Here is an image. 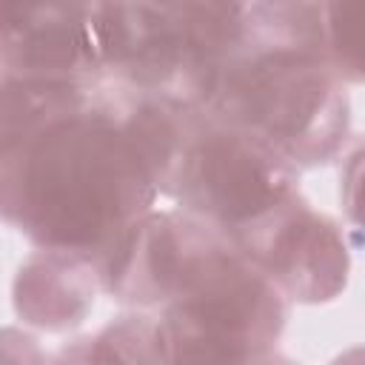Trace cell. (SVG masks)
<instances>
[{
    "label": "cell",
    "instance_id": "cell-1",
    "mask_svg": "<svg viewBox=\"0 0 365 365\" xmlns=\"http://www.w3.org/2000/svg\"><path fill=\"white\" fill-rule=\"evenodd\" d=\"M160 194L128 88L114 80H100L86 106L0 145L3 220L37 251L97 265Z\"/></svg>",
    "mask_w": 365,
    "mask_h": 365
},
{
    "label": "cell",
    "instance_id": "cell-2",
    "mask_svg": "<svg viewBox=\"0 0 365 365\" xmlns=\"http://www.w3.org/2000/svg\"><path fill=\"white\" fill-rule=\"evenodd\" d=\"M208 111L265 140L299 171L331 163L351 128V100L322 40L271 3H248L245 48Z\"/></svg>",
    "mask_w": 365,
    "mask_h": 365
},
{
    "label": "cell",
    "instance_id": "cell-3",
    "mask_svg": "<svg viewBox=\"0 0 365 365\" xmlns=\"http://www.w3.org/2000/svg\"><path fill=\"white\" fill-rule=\"evenodd\" d=\"M106 80L208 111L245 46V3H94Z\"/></svg>",
    "mask_w": 365,
    "mask_h": 365
},
{
    "label": "cell",
    "instance_id": "cell-4",
    "mask_svg": "<svg viewBox=\"0 0 365 365\" xmlns=\"http://www.w3.org/2000/svg\"><path fill=\"white\" fill-rule=\"evenodd\" d=\"M285 319V294L225 237L154 314V365H257Z\"/></svg>",
    "mask_w": 365,
    "mask_h": 365
},
{
    "label": "cell",
    "instance_id": "cell-5",
    "mask_svg": "<svg viewBox=\"0 0 365 365\" xmlns=\"http://www.w3.org/2000/svg\"><path fill=\"white\" fill-rule=\"evenodd\" d=\"M299 194V168L251 131L197 111L163 197L228 240Z\"/></svg>",
    "mask_w": 365,
    "mask_h": 365
},
{
    "label": "cell",
    "instance_id": "cell-6",
    "mask_svg": "<svg viewBox=\"0 0 365 365\" xmlns=\"http://www.w3.org/2000/svg\"><path fill=\"white\" fill-rule=\"evenodd\" d=\"M237 251L251 259L282 294L294 302H331L348 282V245L336 222L302 194L231 237Z\"/></svg>",
    "mask_w": 365,
    "mask_h": 365
},
{
    "label": "cell",
    "instance_id": "cell-7",
    "mask_svg": "<svg viewBox=\"0 0 365 365\" xmlns=\"http://www.w3.org/2000/svg\"><path fill=\"white\" fill-rule=\"evenodd\" d=\"M225 234L182 211H148L97 262L100 291L134 311H160Z\"/></svg>",
    "mask_w": 365,
    "mask_h": 365
},
{
    "label": "cell",
    "instance_id": "cell-8",
    "mask_svg": "<svg viewBox=\"0 0 365 365\" xmlns=\"http://www.w3.org/2000/svg\"><path fill=\"white\" fill-rule=\"evenodd\" d=\"M0 66L3 80H106L94 3L9 9Z\"/></svg>",
    "mask_w": 365,
    "mask_h": 365
},
{
    "label": "cell",
    "instance_id": "cell-9",
    "mask_svg": "<svg viewBox=\"0 0 365 365\" xmlns=\"http://www.w3.org/2000/svg\"><path fill=\"white\" fill-rule=\"evenodd\" d=\"M100 291L97 265L68 254L37 251L14 277V311L23 322L43 331H68L94 308Z\"/></svg>",
    "mask_w": 365,
    "mask_h": 365
},
{
    "label": "cell",
    "instance_id": "cell-10",
    "mask_svg": "<svg viewBox=\"0 0 365 365\" xmlns=\"http://www.w3.org/2000/svg\"><path fill=\"white\" fill-rule=\"evenodd\" d=\"M154 314L131 311L63 345L48 365H154Z\"/></svg>",
    "mask_w": 365,
    "mask_h": 365
},
{
    "label": "cell",
    "instance_id": "cell-11",
    "mask_svg": "<svg viewBox=\"0 0 365 365\" xmlns=\"http://www.w3.org/2000/svg\"><path fill=\"white\" fill-rule=\"evenodd\" d=\"M325 54L342 83H365V3H325Z\"/></svg>",
    "mask_w": 365,
    "mask_h": 365
},
{
    "label": "cell",
    "instance_id": "cell-12",
    "mask_svg": "<svg viewBox=\"0 0 365 365\" xmlns=\"http://www.w3.org/2000/svg\"><path fill=\"white\" fill-rule=\"evenodd\" d=\"M339 202L348 220L365 228V145H359L339 171Z\"/></svg>",
    "mask_w": 365,
    "mask_h": 365
},
{
    "label": "cell",
    "instance_id": "cell-13",
    "mask_svg": "<svg viewBox=\"0 0 365 365\" xmlns=\"http://www.w3.org/2000/svg\"><path fill=\"white\" fill-rule=\"evenodd\" d=\"M328 365H365V345H354V348L336 354Z\"/></svg>",
    "mask_w": 365,
    "mask_h": 365
},
{
    "label": "cell",
    "instance_id": "cell-14",
    "mask_svg": "<svg viewBox=\"0 0 365 365\" xmlns=\"http://www.w3.org/2000/svg\"><path fill=\"white\" fill-rule=\"evenodd\" d=\"M257 365H299V362H294V359H288V356H282V354H268L265 359H259Z\"/></svg>",
    "mask_w": 365,
    "mask_h": 365
}]
</instances>
